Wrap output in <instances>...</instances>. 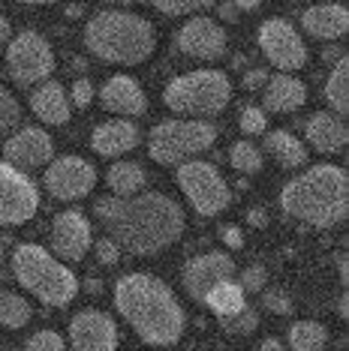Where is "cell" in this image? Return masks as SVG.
Here are the masks:
<instances>
[{
  "mask_svg": "<svg viewBox=\"0 0 349 351\" xmlns=\"http://www.w3.org/2000/svg\"><path fill=\"white\" fill-rule=\"evenodd\" d=\"M283 213L313 228H335L349 213V183L340 165L319 162L292 178L280 193Z\"/></svg>",
  "mask_w": 349,
  "mask_h": 351,
  "instance_id": "cell-3",
  "label": "cell"
},
{
  "mask_svg": "<svg viewBox=\"0 0 349 351\" xmlns=\"http://www.w3.org/2000/svg\"><path fill=\"white\" fill-rule=\"evenodd\" d=\"M337 267H340V282L346 289V279H349V270H346V255H337Z\"/></svg>",
  "mask_w": 349,
  "mask_h": 351,
  "instance_id": "cell-47",
  "label": "cell"
},
{
  "mask_svg": "<svg viewBox=\"0 0 349 351\" xmlns=\"http://www.w3.org/2000/svg\"><path fill=\"white\" fill-rule=\"evenodd\" d=\"M238 289H241L244 294H259L268 289V267L265 265H247L238 274Z\"/></svg>",
  "mask_w": 349,
  "mask_h": 351,
  "instance_id": "cell-34",
  "label": "cell"
},
{
  "mask_svg": "<svg viewBox=\"0 0 349 351\" xmlns=\"http://www.w3.org/2000/svg\"><path fill=\"white\" fill-rule=\"evenodd\" d=\"M220 327L229 333V337H250L253 330L259 327V309H253V306H241L235 315H226V318H217Z\"/></svg>",
  "mask_w": 349,
  "mask_h": 351,
  "instance_id": "cell-31",
  "label": "cell"
},
{
  "mask_svg": "<svg viewBox=\"0 0 349 351\" xmlns=\"http://www.w3.org/2000/svg\"><path fill=\"white\" fill-rule=\"evenodd\" d=\"M328 327L319 322H295L289 327V348L292 351H325L328 346Z\"/></svg>",
  "mask_w": 349,
  "mask_h": 351,
  "instance_id": "cell-28",
  "label": "cell"
},
{
  "mask_svg": "<svg viewBox=\"0 0 349 351\" xmlns=\"http://www.w3.org/2000/svg\"><path fill=\"white\" fill-rule=\"evenodd\" d=\"M93 213L100 217L106 237L130 255H157L184 234V207L163 193H142L133 198H97Z\"/></svg>",
  "mask_w": 349,
  "mask_h": 351,
  "instance_id": "cell-1",
  "label": "cell"
},
{
  "mask_svg": "<svg viewBox=\"0 0 349 351\" xmlns=\"http://www.w3.org/2000/svg\"><path fill=\"white\" fill-rule=\"evenodd\" d=\"M106 186L112 189V198H133L142 195L148 186V171L139 162H115L106 171Z\"/></svg>",
  "mask_w": 349,
  "mask_h": 351,
  "instance_id": "cell-25",
  "label": "cell"
},
{
  "mask_svg": "<svg viewBox=\"0 0 349 351\" xmlns=\"http://www.w3.org/2000/svg\"><path fill=\"white\" fill-rule=\"evenodd\" d=\"M93 255H97L100 265L115 267L117 261H121V246H117L112 237H100V241H93Z\"/></svg>",
  "mask_w": 349,
  "mask_h": 351,
  "instance_id": "cell-38",
  "label": "cell"
},
{
  "mask_svg": "<svg viewBox=\"0 0 349 351\" xmlns=\"http://www.w3.org/2000/svg\"><path fill=\"white\" fill-rule=\"evenodd\" d=\"M6 73L19 87H36L49 82L54 73V51L52 43L36 30H21L10 39L6 49Z\"/></svg>",
  "mask_w": 349,
  "mask_h": 351,
  "instance_id": "cell-9",
  "label": "cell"
},
{
  "mask_svg": "<svg viewBox=\"0 0 349 351\" xmlns=\"http://www.w3.org/2000/svg\"><path fill=\"white\" fill-rule=\"evenodd\" d=\"M30 318H34V309L30 303L15 291H0V327H10V330H19L25 327Z\"/></svg>",
  "mask_w": 349,
  "mask_h": 351,
  "instance_id": "cell-29",
  "label": "cell"
},
{
  "mask_svg": "<svg viewBox=\"0 0 349 351\" xmlns=\"http://www.w3.org/2000/svg\"><path fill=\"white\" fill-rule=\"evenodd\" d=\"M229 162L241 174H259L265 169V154L250 141H235L232 150H229Z\"/></svg>",
  "mask_w": 349,
  "mask_h": 351,
  "instance_id": "cell-30",
  "label": "cell"
},
{
  "mask_svg": "<svg viewBox=\"0 0 349 351\" xmlns=\"http://www.w3.org/2000/svg\"><path fill=\"white\" fill-rule=\"evenodd\" d=\"M174 45L196 60H220L226 54L229 36L223 25L211 15H193L184 21V27L174 34Z\"/></svg>",
  "mask_w": 349,
  "mask_h": 351,
  "instance_id": "cell-13",
  "label": "cell"
},
{
  "mask_svg": "<svg viewBox=\"0 0 349 351\" xmlns=\"http://www.w3.org/2000/svg\"><path fill=\"white\" fill-rule=\"evenodd\" d=\"M174 183L181 186V193L187 195V202L193 204V210L199 217H217L232 204V189L223 180V174L217 171V165L193 159L174 169Z\"/></svg>",
  "mask_w": 349,
  "mask_h": 351,
  "instance_id": "cell-8",
  "label": "cell"
},
{
  "mask_svg": "<svg viewBox=\"0 0 349 351\" xmlns=\"http://www.w3.org/2000/svg\"><path fill=\"white\" fill-rule=\"evenodd\" d=\"M217 141V126L208 121H163L148 135V154L160 165H184L202 156Z\"/></svg>",
  "mask_w": 349,
  "mask_h": 351,
  "instance_id": "cell-7",
  "label": "cell"
},
{
  "mask_svg": "<svg viewBox=\"0 0 349 351\" xmlns=\"http://www.w3.org/2000/svg\"><path fill=\"white\" fill-rule=\"evenodd\" d=\"M52 159H54V141L43 126H21L3 141V162L21 174H27L30 169H43Z\"/></svg>",
  "mask_w": 349,
  "mask_h": 351,
  "instance_id": "cell-14",
  "label": "cell"
},
{
  "mask_svg": "<svg viewBox=\"0 0 349 351\" xmlns=\"http://www.w3.org/2000/svg\"><path fill=\"white\" fill-rule=\"evenodd\" d=\"M163 102L178 117L208 121V117L223 114L232 102V82L223 69H196V73L172 78L163 90Z\"/></svg>",
  "mask_w": 349,
  "mask_h": 351,
  "instance_id": "cell-6",
  "label": "cell"
},
{
  "mask_svg": "<svg viewBox=\"0 0 349 351\" xmlns=\"http://www.w3.org/2000/svg\"><path fill=\"white\" fill-rule=\"evenodd\" d=\"M244 298H247V294L238 289L235 279H226V282L214 285V289L205 294L202 303H205V306H208L217 318H226V315H235L241 306H247V303H244Z\"/></svg>",
  "mask_w": 349,
  "mask_h": 351,
  "instance_id": "cell-27",
  "label": "cell"
},
{
  "mask_svg": "<svg viewBox=\"0 0 349 351\" xmlns=\"http://www.w3.org/2000/svg\"><path fill=\"white\" fill-rule=\"evenodd\" d=\"M30 108H34V114L39 121L49 123V126L69 123V114H73L67 90H63L58 82H52V78L34 87V93H30Z\"/></svg>",
  "mask_w": 349,
  "mask_h": 351,
  "instance_id": "cell-23",
  "label": "cell"
},
{
  "mask_svg": "<svg viewBox=\"0 0 349 351\" xmlns=\"http://www.w3.org/2000/svg\"><path fill=\"white\" fill-rule=\"evenodd\" d=\"M262 111H271V114H292L307 102V87L301 78L277 73L268 78V84L262 87Z\"/></svg>",
  "mask_w": 349,
  "mask_h": 351,
  "instance_id": "cell-21",
  "label": "cell"
},
{
  "mask_svg": "<svg viewBox=\"0 0 349 351\" xmlns=\"http://www.w3.org/2000/svg\"><path fill=\"white\" fill-rule=\"evenodd\" d=\"M304 138H307V145L313 150H319V154L337 156L346 150L349 132H346V123L340 121L337 114H331V111H316L304 123Z\"/></svg>",
  "mask_w": 349,
  "mask_h": 351,
  "instance_id": "cell-19",
  "label": "cell"
},
{
  "mask_svg": "<svg viewBox=\"0 0 349 351\" xmlns=\"http://www.w3.org/2000/svg\"><path fill=\"white\" fill-rule=\"evenodd\" d=\"M67 15L69 19H78V15H85V6H67Z\"/></svg>",
  "mask_w": 349,
  "mask_h": 351,
  "instance_id": "cell-51",
  "label": "cell"
},
{
  "mask_svg": "<svg viewBox=\"0 0 349 351\" xmlns=\"http://www.w3.org/2000/svg\"><path fill=\"white\" fill-rule=\"evenodd\" d=\"M325 102H328L331 114H337L340 121L349 111V58H340L328 73V82H325Z\"/></svg>",
  "mask_w": 349,
  "mask_h": 351,
  "instance_id": "cell-26",
  "label": "cell"
},
{
  "mask_svg": "<svg viewBox=\"0 0 349 351\" xmlns=\"http://www.w3.org/2000/svg\"><path fill=\"white\" fill-rule=\"evenodd\" d=\"M211 0H157L154 3V10L157 12H163V15H205V10H211Z\"/></svg>",
  "mask_w": 349,
  "mask_h": 351,
  "instance_id": "cell-32",
  "label": "cell"
},
{
  "mask_svg": "<svg viewBox=\"0 0 349 351\" xmlns=\"http://www.w3.org/2000/svg\"><path fill=\"white\" fill-rule=\"evenodd\" d=\"M69 346L73 351H115L117 348V324L102 309H82L69 322Z\"/></svg>",
  "mask_w": 349,
  "mask_h": 351,
  "instance_id": "cell-16",
  "label": "cell"
},
{
  "mask_svg": "<svg viewBox=\"0 0 349 351\" xmlns=\"http://www.w3.org/2000/svg\"><path fill=\"white\" fill-rule=\"evenodd\" d=\"M139 141H142V130L136 121H109L91 132V147L109 159L130 154L133 147H139Z\"/></svg>",
  "mask_w": 349,
  "mask_h": 351,
  "instance_id": "cell-20",
  "label": "cell"
},
{
  "mask_svg": "<svg viewBox=\"0 0 349 351\" xmlns=\"http://www.w3.org/2000/svg\"><path fill=\"white\" fill-rule=\"evenodd\" d=\"M21 123V106L10 90L0 87V135H12Z\"/></svg>",
  "mask_w": 349,
  "mask_h": 351,
  "instance_id": "cell-33",
  "label": "cell"
},
{
  "mask_svg": "<svg viewBox=\"0 0 349 351\" xmlns=\"http://www.w3.org/2000/svg\"><path fill=\"white\" fill-rule=\"evenodd\" d=\"M85 49L93 58L136 66L145 63L157 49V30L148 19L126 10H100L85 25Z\"/></svg>",
  "mask_w": 349,
  "mask_h": 351,
  "instance_id": "cell-4",
  "label": "cell"
},
{
  "mask_svg": "<svg viewBox=\"0 0 349 351\" xmlns=\"http://www.w3.org/2000/svg\"><path fill=\"white\" fill-rule=\"evenodd\" d=\"M268 78H271V73H268V69H262V66H256V69H247V73H244L241 84L247 87V90H259V87L268 84Z\"/></svg>",
  "mask_w": 349,
  "mask_h": 351,
  "instance_id": "cell-40",
  "label": "cell"
},
{
  "mask_svg": "<svg viewBox=\"0 0 349 351\" xmlns=\"http://www.w3.org/2000/svg\"><path fill=\"white\" fill-rule=\"evenodd\" d=\"M241 130L247 132V135H262V132H268V117H265V111L262 108H253V106H247L241 111Z\"/></svg>",
  "mask_w": 349,
  "mask_h": 351,
  "instance_id": "cell-37",
  "label": "cell"
},
{
  "mask_svg": "<svg viewBox=\"0 0 349 351\" xmlns=\"http://www.w3.org/2000/svg\"><path fill=\"white\" fill-rule=\"evenodd\" d=\"M244 217H247V222L253 228H265L268 226V210H265V207H250Z\"/></svg>",
  "mask_w": 349,
  "mask_h": 351,
  "instance_id": "cell-42",
  "label": "cell"
},
{
  "mask_svg": "<svg viewBox=\"0 0 349 351\" xmlns=\"http://www.w3.org/2000/svg\"><path fill=\"white\" fill-rule=\"evenodd\" d=\"M235 10L238 12H253V10H259V0H241V3H235Z\"/></svg>",
  "mask_w": 349,
  "mask_h": 351,
  "instance_id": "cell-49",
  "label": "cell"
},
{
  "mask_svg": "<svg viewBox=\"0 0 349 351\" xmlns=\"http://www.w3.org/2000/svg\"><path fill=\"white\" fill-rule=\"evenodd\" d=\"M115 306L148 346H178L187 330V313L174 291L150 274H124L115 282Z\"/></svg>",
  "mask_w": 349,
  "mask_h": 351,
  "instance_id": "cell-2",
  "label": "cell"
},
{
  "mask_svg": "<svg viewBox=\"0 0 349 351\" xmlns=\"http://www.w3.org/2000/svg\"><path fill=\"white\" fill-rule=\"evenodd\" d=\"M93 97H97V90H93L91 78H76L73 90H69V106L76 108H87L93 102Z\"/></svg>",
  "mask_w": 349,
  "mask_h": 351,
  "instance_id": "cell-39",
  "label": "cell"
},
{
  "mask_svg": "<svg viewBox=\"0 0 349 351\" xmlns=\"http://www.w3.org/2000/svg\"><path fill=\"white\" fill-rule=\"evenodd\" d=\"M43 183L58 202H78L97 186V169L82 156H58L49 162Z\"/></svg>",
  "mask_w": 349,
  "mask_h": 351,
  "instance_id": "cell-12",
  "label": "cell"
},
{
  "mask_svg": "<svg viewBox=\"0 0 349 351\" xmlns=\"http://www.w3.org/2000/svg\"><path fill=\"white\" fill-rule=\"evenodd\" d=\"M217 12H220V19H223V21H235V19H238L235 3H220V6H217Z\"/></svg>",
  "mask_w": 349,
  "mask_h": 351,
  "instance_id": "cell-45",
  "label": "cell"
},
{
  "mask_svg": "<svg viewBox=\"0 0 349 351\" xmlns=\"http://www.w3.org/2000/svg\"><path fill=\"white\" fill-rule=\"evenodd\" d=\"M238 267L232 261V255L226 252H202L196 255V258H190L184 265V274H181V282H184L187 294L193 298L196 303L205 300V294H208L214 285L226 282V279H235Z\"/></svg>",
  "mask_w": 349,
  "mask_h": 351,
  "instance_id": "cell-15",
  "label": "cell"
},
{
  "mask_svg": "<svg viewBox=\"0 0 349 351\" xmlns=\"http://www.w3.org/2000/svg\"><path fill=\"white\" fill-rule=\"evenodd\" d=\"M25 351H67V342L58 330H39L25 342Z\"/></svg>",
  "mask_w": 349,
  "mask_h": 351,
  "instance_id": "cell-35",
  "label": "cell"
},
{
  "mask_svg": "<svg viewBox=\"0 0 349 351\" xmlns=\"http://www.w3.org/2000/svg\"><path fill=\"white\" fill-rule=\"evenodd\" d=\"M6 43H10V19H6V15H0V54H3Z\"/></svg>",
  "mask_w": 349,
  "mask_h": 351,
  "instance_id": "cell-44",
  "label": "cell"
},
{
  "mask_svg": "<svg viewBox=\"0 0 349 351\" xmlns=\"http://www.w3.org/2000/svg\"><path fill=\"white\" fill-rule=\"evenodd\" d=\"M0 258H3V246H0Z\"/></svg>",
  "mask_w": 349,
  "mask_h": 351,
  "instance_id": "cell-52",
  "label": "cell"
},
{
  "mask_svg": "<svg viewBox=\"0 0 349 351\" xmlns=\"http://www.w3.org/2000/svg\"><path fill=\"white\" fill-rule=\"evenodd\" d=\"M262 309L274 315H292V298L283 289H265L262 291Z\"/></svg>",
  "mask_w": 349,
  "mask_h": 351,
  "instance_id": "cell-36",
  "label": "cell"
},
{
  "mask_svg": "<svg viewBox=\"0 0 349 351\" xmlns=\"http://www.w3.org/2000/svg\"><path fill=\"white\" fill-rule=\"evenodd\" d=\"M337 315H340V318L349 315V300H346V294H340V300H337Z\"/></svg>",
  "mask_w": 349,
  "mask_h": 351,
  "instance_id": "cell-50",
  "label": "cell"
},
{
  "mask_svg": "<svg viewBox=\"0 0 349 351\" xmlns=\"http://www.w3.org/2000/svg\"><path fill=\"white\" fill-rule=\"evenodd\" d=\"M39 210V189L27 174L0 162V226H25Z\"/></svg>",
  "mask_w": 349,
  "mask_h": 351,
  "instance_id": "cell-10",
  "label": "cell"
},
{
  "mask_svg": "<svg viewBox=\"0 0 349 351\" xmlns=\"http://www.w3.org/2000/svg\"><path fill=\"white\" fill-rule=\"evenodd\" d=\"M301 27L316 39H340L349 30V10L344 3H319L301 12Z\"/></svg>",
  "mask_w": 349,
  "mask_h": 351,
  "instance_id": "cell-22",
  "label": "cell"
},
{
  "mask_svg": "<svg viewBox=\"0 0 349 351\" xmlns=\"http://www.w3.org/2000/svg\"><path fill=\"white\" fill-rule=\"evenodd\" d=\"M93 243L91 222L82 210H63L52 222V250L58 261H82Z\"/></svg>",
  "mask_w": 349,
  "mask_h": 351,
  "instance_id": "cell-17",
  "label": "cell"
},
{
  "mask_svg": "<svg viewBox=\"0 0 349 351\" xmlns=\"http://www.w3.org/2000/svg\"><path fill=\"white\" fill-rule=\"evenodd\" d=\"M256 39H259L262 54H265L277 69H283L286 75L292 69H301L307 63V45H304V39L298 36V30L289 19H265Z\"/></svg>",
  "mask_w": 349,
  "mask_h": 351,
  "instance_id": "cell-11",
  "label": "cell"
},
{
  "mask_svg": "<svg viewBox=\"0 0 349 351\" xmlns=\"http://www.w3.org/2000/svg\"><path fill=\"white\" fill-rule=\"evenodd\" d=\"M85 291L87 294H100L102 291V282H100V279H85Z\"/></svg>",
  "mask_w": 349,
  "mask_h": 351,
  "instance_id": "cell-48",
  "label": "cell"
},
{
  "mask_svg": "<svg viewBox=\"0 0 349 351\" xmlns=\"http://www.w3.org/2000/svg\"><path fill=\"white\" fill-rule=\"evenodd\" d=\"M12 274L45 306H69L78 294V279L67 265L36 243H21L12 252Z\"/></svg>",
  "mask_w": 349,
  "mask_h": 351,
  "instance_id": "cell-5",
  "label": "cell"
},
{
  "mask_svg": "<svg viewBox=\"0 0 349 351\" xmlns=\"http://www.w3.org/2000/svg\"><path fill=\"white\" fill-rule=\"evenodd\" d=\"M265 150L274 156V162L280 169H304L307 159H311V150L301 138H295L292 132L286 130H274V132H265Z\"/></svg>",
  "mask_w": 349,
  "mask_h": 351,
  "instance_id": "cell-24",
  "label": "cell"
},
{
  "mask_svg": "<svg viewBox=\"0 0 349 351\" xmlns=\"http://www.w3.org/2000/svg\"><path fill=\"white\" fill-rule=\"evenodd\" d=\"M220 241H223L229 250H241V246H244V234H241V228H238V226H223V228H220Z\"/></svg>",
  "mask_w": 349,
  "mask_h": 351,
  "instance_id": "cell-41",
  "label": "cell"
},
{
  "mask_svg": "<svg viewBox=\"0 0 349 351\" xmlns=\"http://www.w3.org/2000/svg\"><path fill=\"white\" fill-rule=\"evenodd\" d=\"M259 351H289L286 346H283V342L280 339H274V337H268L265 342H262V346H259Z\"/></svg>",
  "mask_w": 349,
  "mask_h": 351,
  "instance_id": "cell-46",
  "label": "cell"
},
{
  "mask_svg": "<svg viewBox=\"0 0 349 351\" xmlns=\"http://www.w3.org/2000/svg\"><path fill=\"white\" fill-rule=\"evenodd\" d=\"M100 102L106 111L124 117V121H133V117H142L148 111V97L142 90V84L130 75H112L106 84L100 87Z\"/></svg>",
  "mask_w": 349,
  "mask_h": 351,
  "instance_id": "cell-18",
  "label": "cell"
},
{
  "mask_svg": "<svg viewBox=\"0 0 349 351\" xmlns=\"http://www.w3.org/2000/svg\"><path fill=\"white\" fill-rule=\"evenodd\" d=\"M340 58H346V51H340V45H328V49L322 51V60H328L331 66H335V63H337Z\"/></svg>",
  "mask_w": 349,
  "mask_h": 351,
  "instance_id": "cell-43",
  "label": "cell"
}]
</instances>
